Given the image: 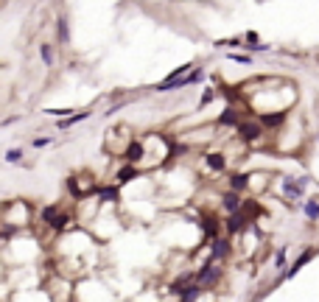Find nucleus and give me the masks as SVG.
Masks as SVG:
<instances>
[{
    "label": "nucleus",
    "mask_w": 319,
    "mask_h": 302,
    "mask_svg": "<svg viewBox=\"0 0 319 302\" xmlns=\"http://www.w3.org/2000/svg\"><path fill=\"white\" fill-rule=\"evenodd\" d=\"M140 154H143V145H140V143H132V145H129V154H126L129 160H140Z\"/></svg>",
    "instance_id": "6e6552de"
},
{
    "label": "nucleus",
    "mask_w": 319,
    "mask_h": 302,
    "mask_svg": "<svg viewBox=\"0 0 319 302\" xmlns=\"http://www.w3.org/2000/svg\"><path fill=\"white\" fill-rule=\"evenodd\" d=\"M132 176H134V168H123L121 174H118V179H121V182H129Z\"/></svg>",
    "instance_id": "2eb2a0df"
},
{
    "label": "nucleus",
    "mask_w": 319,
    "mask_h": 302,
    "mask_svg": "<svg viewBox=\"0 0 319 302\" xmlns=\"http://www.w3.org/2000/svg\"><path fill=\"white\" fill-rule=\"evenodd\" d=\"M48 143H51L48 137H36V140H34V145H36V148H42V145H48Z\"/></svg>",
    "instance_id": "6ab92c4d"
},
{
    "label": "nucleus",
    "mask_w": 319,
    "mask_h": 302,
    "mask_svg": "<svg viewBox=\"0 0 319 302\" xmlns=\"http://www.w3.org/2000/svg\"><path fill=\"white\" fill-rule=\"evenodd\" d=\"M233 187H235V190H244V187H247V176H244V174H235L233 176Z\"/></svg>",
    "instance_id": "9d476101"
},
{
    "label": "nucleus",
    "mask_w": 319,
    "mask_h": 302,
    "mask_svg": "<svg viewBox=\"0 0 319 302\" xmlns=\"http://www.w3.org/2000/svg\"><path fill=\"white\" fill-rule=\"evenodd\" d=\"M241 227H244V218L241 216H233V218H230V230H241Z\"/></svg>",
    "instance_id": "4468645a"
},
{
    "label": "nucleus",
    "mask_w": 319,
    "mask_h": 302,
    "mask_svg": "<svg viewBox=\"0 0 319 302\" xmlns=\"http://www.w3.org/2000/svg\"><path fill=\"white\" fill-rule=\"evenodd\" d=\"M42 59H45V65L54 62V51H51V45H42Z\"/></svg>",
    "instance_id": "ddd939ff"
},
{
    "label": "nucleus",
    "mask_w": 319,
    "mask_h": 302,
    "mask_svg": "<svg viewBox=\"0 0 319 302\" xmlns=\"http://www.w3.org/2000/svg\"><path fill=\"white\" fill-rule=\"evenodd\" d=\"M311 258H313V252H311V249H308V252H302L300 258H297V263H294V266L289 269V277H294V274L300 272V269L305 266V263H308V260H311Z\"/></svg>",
    "instance_id": "39448f33"
},
{
    "label": "nucleus",
    "mask_w": 319,
    "mask_h": 302,
    "mask_svg": "<svg viewBox=\"0 0 319 302\" xmlns=\"http://www.w3.org/2000/svg\"><path fill=\"white\" fill-rule=\"evenodd\" d=\"M207 165H210L213 171H224V157L221 154H207Z\"/></svg>",
    "instance_id": "423d86ee"
},
{
    "label": "nucleus",
    "mask_w": 319,
    "mask_h": 302,
    "mask_svg": "<svg viewBox=\"0 0 319 302\" xmlns=\"http://www.w3.org/2000/svg\"><path fill=\"white\" fill-rule=\"evenodd\" d=\"M59 39H62V42L70 39V31H67V20L65 17H59Z\"/></svg>",
    "instance_id": "0eeeda50"
},
{
    "label": "nucleus",
    "mask_w": 319,
    "mask_h": 302,
    "mask_svg": "<svg viewBox=\"0 0 319 302\" xmlns=\"http://www.w3.org/2000/svg\"><path fill=\"white\" fill-rule=\"evenodd\" d=\"M238 132H241L244 140H255L260 134V129L255 126V123H241V126H238Z\"/></svg>",
    "instance_id": "20e7f679"
},
{
    "label": "nucleus",
    "mask_w": 319,
    "mask_h": 302,
    "mask_svg": "<svg viewBox=\"0 0 319 302\" xmlns=\"http://www.w3.org/2000/svg\"><path fill=\"white\" fill-rule=\"evenodd\" d=\"M218 123H235V112H224V115L218 118Z\"/></svg>",
    "instance_id": "dca6fc26"
},
{
    "label": "nucleus",
    "mask_w": 319,
    "mask_h": 302,
    "mask_svg": "<svg viewBox=\"0 0 319 302\" xmlns=\"http://www.w3.org/2000/svg\"><path fill=\"white\" fill-rule=\"evenodd\" d=\"M224 207H227V210H238V196L227 193V196H224Z\"/></svg>",
    "instance_id": "1a4fd4ad"
},
{
    "label": "nucleus",
    "mask_w": 319,
    "mask_h": 302,
    "mask_svg": "<svg viewBox=\"0 0 319 302\" xmlns=\"http://www.w3.org/2000/svg\"><path fill=\"white\" fill-rule=\"evenodd\" d=\"M101 199H104V202L118 199V190H115V187H107V190H101Z\"/></svg>",
    "instance_id": "f8f14e48"
},
{
    "label": "nucleus",
    "mask_w": 319,
    "mask_h": 302,
    "mask_svg": "<svg viewBox=\"0 0 319 302\" xmlns=\"http://www.w3.org/2000/svg\"><path fill=\"white\" fill-rule=\"evenodd\" d=\"M305 213H308V218H319V205H316V202H308Z\"/></svg>",
    "instance_id": "9b49d317"
},
{
    "label": "nucleus",
    "mask_w": 319,
    "mask_h": 302,
    "mask_svg": "<svg viewBox=\"0 0 319 302\" xmlns=\"http://www.w3.org/2000/svg\"><path fill=\"white\" fill-rule=\"evenodd\" d=\"M305 176H302L300 182H291V176H286V182H283V190H286V199H300V193H302V187H305Z\"/></svg>",
    "instance_id": "f03ea898"
},
{
    "label": "nucleus",
    "mask_w": 319,
    "mask_h": 302,
    "mask_svg": "<svg viewBox=\"0 0 319 302\" xmlns=\"http://www.w3.org/2000/svg\"><path fill=\"white\" fill-rule=\"evenodd\" d=\"M224 249H227V246H224L221 241H216V246H213V255H216V258H221V255H224Z\"/></svg>",
    "instance_id": "f3484780"
},
{
    "label": "nucleus",
    "mask_w": 319,
    "mask_h": 302,
    "mask_svg": "<svg viewBox=\"0 0 319 302\" xmlns=\"http://www.w3.org/2000/svg\"><path fill=\"white\" fill-rule=\"evenodd\" d=\"M6 160H9V163H17V160H20V151H17V148H12V151L6 154Z\"/></svg>",
    "instance_id": "a211bd4d"
},
{
    "label": "nucleus",
    "mask_w": 319,
    "mask_h": 302,
    "mask_svg": "<svg viewBox=\"0 0 319 302\" xmlns=\"http://www.w3.org/2000/svg\"><path fill=\"white\" fill-rule=\"evenodd\" d=\"M216 277H218V266H213V263H207V266L199 272V283L202 285H213L216 283Z\"/></svg>",
    "instance_id": "7ed1b4c3"
},
{
    "label": "nucleus",
    "mask_w": 319,
    "mask_h": 302,
    "mask_svg": "<svg viewBox=\"0 0 319 302\" xmlns=\"http://www.w3.org/2000/svg\"><path fill=\"white\" fill-rule=\"evenodd\" d=\"M191 81H202V70H193L191 76H188V79H182V76H179V79H165L163 84L157 87V90H160V92H168V90H176V87L191 84Z\"/></svg>",
    "instance_id": "f257e3e1"
}]
</instances>
